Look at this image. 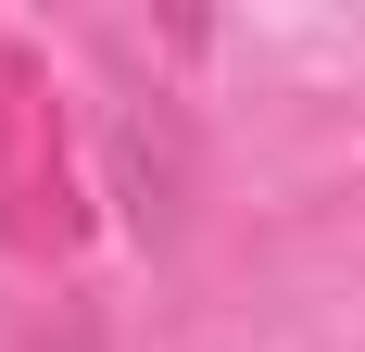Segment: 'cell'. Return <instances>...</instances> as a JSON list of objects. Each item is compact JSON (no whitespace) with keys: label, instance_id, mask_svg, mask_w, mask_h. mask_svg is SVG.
Returning <instances> with one entry per match:
<instances>
[{"label":"cell","instance_id":"1","mask_svg":"<svg viewBox=\"0 0 365 352\" xmlns=\"http://www.w3.org/2000/svg\"><path fill=\"white\" fill-rule=\"evenodd\" d=\"M113 189H126V227H139L151 252L189 227V113L164 101V88H126V101H113Z\"/></svg>","mask_w":365,"mask_h":352}]
</instances>
